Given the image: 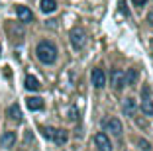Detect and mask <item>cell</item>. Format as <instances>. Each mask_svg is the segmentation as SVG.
<instances>
[{"label":"cell","instance_id":"obj_1","mask_svg":"<svg viewBox=\"0 0 153 151\" xmlns=\"http://www.w3.org/2000/svg\"><path fill=\"white\" fill-rule=\"evenodd\" d=\"M36 55L41 63L51 65V63H55V59H57V47H55L51 41H41L36 47Z\"/></svg>","mask_w":153,"mask_h":151},{"label":"cell","instance_id":"obj_2","mask_svg":"<svg viewBox=\"0 0 153 151\" xmlns=\"http://www.w3.org/2000/svg\"><path fill=\"white\" fill-rule=\"evenodd\" d=\"M69 39H71V45L75 49H82L86 43V31L82 28H73L69 33Z\"/></svg>","mask_w":153,"mask_h":151},{"label":"cell","instance_id":"obj_3","mask_svg":"<svg viewBox=\"0 0 153 151\" xmlns=\"http://www.w3.org/2000/svg\"><path fill=\"white\" fill-rule=\"evenodd\" d=\"M110 85H112L116 90L124 89V86H126V75H124V71L112 69V73H110Z\"/></svg>","mask_w":153,"mask_h":151},{"label":"cell","instance_id":"obj_4","mask_svg":"<svg viewBox=\"0 0 153 151\" xmlns=\"http://www.w3.org/2000/svg\"><path fill=\"white\" fill-rule=\"evenodd\" d=\"M94 145L98 147V151H112V143L104 132H98L94 135Z\"/></svg>","mask_w":153,"mask_h":151},{"label":"cell","instance_id":"obj_5","mask_svg":"<svg viewBox=\"0 0 153 151\" xmlns=\"http://www.w3.org/2000/svg\"><path fill=\"white\" fill-rule=\"evenodd\" d=\"M141 96H143V100H141V112H143L145 116H153V102H151V98H149V89L147 86H143Z\"/></svg>","mask_w":153,"mask_h":151},{"label":"cell","instance_id":"obj_6","mask_svg":"<svg viewBox=\"0 0 153 151\" xmlns=\"http://www.w3.org/2000/svg\"><path fill=\"white\" fill-rule=\"evenodd\" d=\"M104 128H106V132L114 133V135H120L122 133V122L118 118H108V120L104 122Z\"/></svg>","mask_w":153,"mask_h":151},{"label":"cell","instance_id":"obj_7","mask_svg":"<svg viewBox=\"0 0 153 151\" xmlns=\"http://www.w3.org/2000/svg\"><path fill=\"white\" fill-rule=\"evenodd\" d=\"M90 79H92V85H94L96 89H102V86L106 85V75H104L102 69H92Z\"/></svg>","mask_w":153,"mask_h":151},{"label":"cell","instance_id":"obj_8","mask_svg":"<svg viewBox=\"0 0 153 151\" xmlns=\"http://www.w3.org/2000/svg\"><path fill=\"white\" fill-rule=\"evenodd\" d=\"M16 14H18L20 22H24V24H27V22H32V20H33L32 10L26 8V6H18V8H16Z\"/></svg>","mask_w":153,"mask_h":151},{"label":"cell","instance_id":"obj_9","mask_svg":"<svg viewBox=\"0 0 153 151\" xmlns=\"http://www.w3.org/2000/svg\"><path fill=\"white\" fill-rule=\"evenodd\" d=\"M26 106L30 108V110H41V108H43V100H41L39 96H30L26 100Z\"/></svg>","mask_w":153,"mask_h":151},{"label":"cell","instance_id":"obj_10","mask_svg":"<svg viewBox=\"0 0 153 151\" xmlns=\"http://www.w3.org/2000/svg\"><path fill=\"white\" fill-rule=\"evenodd\" d=\"M0 143H2V147H12L16 143V132H6L0 138Z\"/></svg>","mask_w":153,"mask_h":151},{"label":"cell","instance_id":"obj_11","mask_svg":"<svg viewBox=\"0 0 153 151\" xmlns=\"http://www.w3.org/2000/svg\"><path fill=\"white\" fill-rule=\"evenodd\" d=\"M67 139H69L67 129H55V133H53V141L57 143V145H63V143H67Z\"/></svg>","mask_w":153,"mask_h":151},{"label":"cell","instance_id":"obj_12","mask_svg":"<svg viewBox=\"0 0 153 151\" xmlns=\"http://www.w3.org/2000/svg\"><path fill=\"white\" fill-rule=\"evenodd\" d=\"M39 8H41V12L51 14V12H55V10H57V2H55V0H41Z\"/></svg>","mask_w":153,"mask_h":151},{"label":"cell","instance_id":"obj_13","mask_svg":"<svg viewBox=\"0 0 153 151\" xmlns=\"http://www.w3.org/2000/svg\"><path fill=\"white\" fill-rule=\"evenodd\" d=\"M124 112H126V116H131V118H134V114H135L134 98H126V100H124Z\"/></svg>","mask_w":153,"mask_h":151},{"label":"cell","instance_id":"obj_14","mask_svg":"<svg viewBox=\"0 0 153 151\" xmlns=\"http://www.w3.org/2000/svg\"><path fill=\"white\" fill-rule=\"evenodd\" d=\"M8 116L12 118V120H16V122H20V120H22V110H20V106H18V104H12V106L8 108Z\"/></svg>","mask_w":153,"mask_h":151},{"label":"cell","instance_id":"obj_15","mask_svg":"<svg viewBox=\"0 0 153 151\" xmlns=\"http://www.w3.org/2000/svg\"><path fill=\"white\" fill-rule=\"evenodd\" d=\"M39 80L36 79V77H32V75H27L26 77V89L27 90H39Z\"/></svg>","mask_w":153,"mask_h":151},{"label":"cell","instance_id":"obj_16","mask_svg":"<svg viewBox=\"0 0 153 151\" xmlns=\"http://www.w3.org/2000/svg\"><path fill=\"white\" fill-rule=\"evenodd\" d=\"M137 69H130V71L126 73V85H134L135 80H137Z\"/></svg>","mask_w":153,"mask_h":151},{"label":"cell","instance_id":"obj_17","mask_svg":"<svg viewBox=\"0 0 153 151\" xmlns=\"http://www.w3.org/2000/svg\"><path fill=\"white\" fill-rule=\"evenodd\" d=\"M41 132H43V135H45L47 139H53V133H55L53 128H41Z\"/></svg>","mask_w":153,"mask_h":151},{"label":"cell","instance_id":"obj_18","mask_svg":"<svg viewBox=\"0 0 153 151\" xmlns=\"http://www.w3.org/2000/svg\"><path fill=\"white\" fill-rule=\"evenodd\" d=\"M120 10H122V14H124V16H128V14H130V12H128V6H126V2H124V0L120 2Z\"/></svg>","mask_w":153,"mask_h":151},{"label":"cell","instance_id":"obj_19","mask_svg":"<svg viewBox=\"0 0 153 151\" xmlns=\"http://www.w3.org/2000/svg\"><path fill=\"white\" fill-rule=\"evenodd\" d=\"M69 120H76V108L75 106L69 110Z\"/></svg>","mask_w":153,"mask_h":151},{"label":"cell","instance_id":"obj_20","mask_svg":"<svg viewBox=\"0 0 153 151\" xmlns=\"http://www.w3.org/2000/svg\"><path fill=\"white\" fill-rule=\"evenodd\" d=\"M140 145H141V149H143V151H147L149 147H151V145H149L147 141H145V139H140Z\"/></svg>","mask_w":153,"mask_h":151},{"label":"cell","instance_id":"obj_21","mask_svg":"<svg viewBox=\"0 0 153 151\" xmlns=\"http://www.w3.org/2000/svg\"><path fill=\"white\" fill-rule=\"evenodd\" d=\"M147 24H149V26L153 28V10H151V12L147 14Z\"/></svg>","mask_w":153,"mask_h":151},{"label":"cell","instance_id":"obj_22","mask_svg":"<svg viewBox=\"0 0 153 151\" xmlns=\"http://www.w3.org/2000/svg\"><path fill=\"white\" fill-rule=\"evenodd\" d=\"M145 2H147V0H134V4H135V6H143Z\"/></svg>","mask_w":153,"mask_h":151},{"label":"cell","instance_id":"obj_23","mask_svg":"<svg viewBox=\"0 0 153 151\" xmlns=\"http://www.w3.org/2000/svg\"><path fill=\"white\" fill-rule=\"evenodd\" d=\"M0 53H2V47H0Z\"/></svg>","mask_w":153,"mask_h":151}]
</instances>
